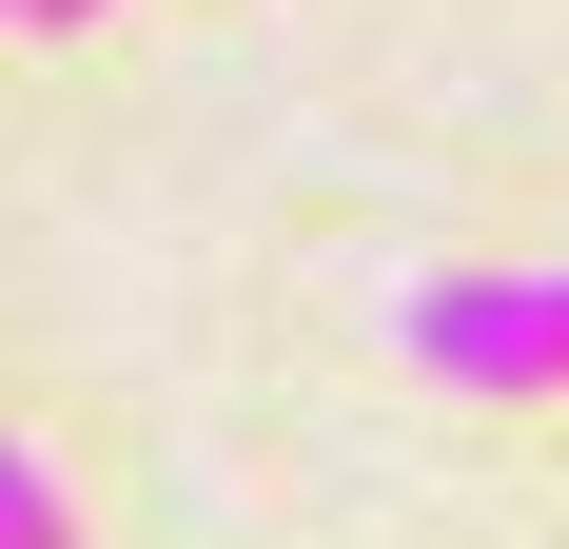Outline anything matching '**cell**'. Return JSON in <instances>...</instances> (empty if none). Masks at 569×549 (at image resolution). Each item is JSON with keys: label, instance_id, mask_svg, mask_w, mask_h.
<instances>
[{"label": "cell", "instance_id": "6da1fadb", "mask_svg": "<svg viewBox=\"0 0 569 549\" xmlns=\"http://www.w3.org/2000/svg\"><path fill=\"white\" fill-rule=\"evenodd\" d=\"M393 353L452 392H569V256L550 274H412L393 295Z\"/></svg>", "mask_w": 569, "mask_h": 549}, {"label": "cell", "instance_id": "7a4b0ae2", "mask_svg": "<svg viewBox=\"0 0 569 549\" xmlns=\"http://www.w3.org/2000/svg\"><path fill=\"white\" fill-rule=\"evenodd\" d=\"M0 549H79V510H59V471L20 432H0Z\"/></svg>", "mask_w": 569, "mask_h": 549}, {"label": "cell", "instance_id": "3957f363", "mask_svg": "<svg viewBox=\"0 0 569 549\" xmlns=\"http://www.w3.org/2000/svg\"><path fill=\"white\" fill-rule=\"evenodd\" d=\"M20 20H99V0H20Z\"/></svg>", "mask_w": 569, "mask_h": 549}, {"label": "cell", "instance_id": "277c9868", "mask_svg": "<svg viewBox=\"0 0 569 549\" xmlns=\"http://www.w3.org/2000/svg\"><path fill=\"white\" fill-rule=\"evenodd\" d=\"M0 20H20V0H0Z\"/></svg>", "mask_w": 569, "mask_h": 549}]
</instances>
